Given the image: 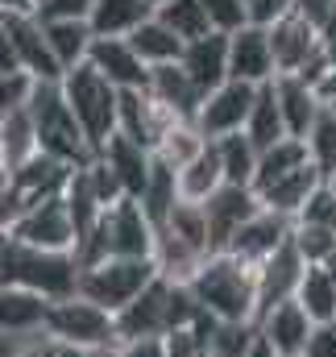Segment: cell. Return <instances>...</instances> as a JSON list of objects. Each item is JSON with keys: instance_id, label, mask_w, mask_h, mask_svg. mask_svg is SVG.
Wrapping results in <instances>:
<instances>
[{"instance_id": "1", "label": "cell", "mask_w": 336, "mask_h": 357, "mask_svg": "<svg viewBox=\"0 0 336 357\" xmlns=\"http://www.w3.org/2000/svg\"><path fill=\"white\" fill-rule=\"evenodd\" d=\"M191 295L216 324L257 328V270L233 254L204 258L199 274L191 278Z\"/></svg>"}, {"instance_id": "2", "label": "cell", "mask_w": 336, "mask_h": 357, "mask_svg": "<svg viewBox=\"0 0 336 357\" xmlns=\"http://www.w3.org/2000/svg\"><path fill=\"white\" fill-rule=\"evenodd\" d=\"M29 116L38 125V142H42V154L67 162V167H87L96 158L91 142H87L84 125L75 121L67 96H63V79H38L33 96H29Z\"/></svg>"}, {"instance_id": "3", "label": "cell", "mask_w": 336, "mask_h": 357, "mask_svg": "<svg viewBox=\"0 0 336 357\" xmlns=\"http://www.w3.org/2000/svg\"><path fill=\"white\" fill-rule=\"evenodd\" d=\"M154 245H158V225L146 216V208L137 199H121L116 208L104 212L100 229L91 233L84 250L75 254L79 270L100 262V258H154Z\"/></svg>"}, {"instance_id": "4", "label": "cell", "mask_w": 336, "mask_h": 357, "mask_svg": "<svg viewBox=\"0 0 336 357\" xmlns=\"http://www.w3.org/2000/svg\"><path fill=\"white\" fill-rule=\"evenodd\" d=\"M63 96H67V104H71L75 121L84 125L91 150L100 154V150L108 146V137L116 133L121 88H112V84H108L91 63H84V67H75V71H67V75H63Z\"/></svg>"}, {"instance_id": "5", "label": "cell", "mask_w": 336, "mask_h": 357, "mask_svg": "<svg viewBox=\"0 0 336 357\" xmlns=\"http://www.w3.org/2000/svg\"><path fill=\"white\" fill-rule=\"evenodd\" d=\"M154 278H158L154 258H116L112 254V258H100V262H91V266L79 270V291L75 295L100 303L112 316H121Z\"/></svg>"}, {"instance_id": "6", "label": "cell", "mask_w": 336, "mask_h": 357, "mask_svg": "<svg viewBox=\"0 0 336 357\" xmlns=\"http://www.w3.org/2000/svg\"><path fill=\"white\" fill-rule=\"evenodd\" d=\"M42 333H46L50 341H59V345H71V349H100V345L121 341L116 316L104 312L100 303L84 299V295L54 299L50 312H46V328H42Z\"/></svg>"}, {"instance_id": "7", "label": "cell", "mask_w": 336, "mask_h": 357, "mask_svg": "<svg viewBox=\"0 0 336 357\" xmlns=\"http://www.w3.org/2000/svg\"><path fill=\"white\" fill-rule=\"evenodd\" d=\"M8 233H13L21 245L46 250V254H75V250H79V233H75V220H71L63 195H50V199H42V204L21 208V216L13 220Z\"/></svg>"}, {"instance_id": "8", "label": "cell", "mask_w": 336, "mask_h": 357, "mask_svg": "<svg viewBox=\"0 0 336 357\" xmlns=\"http://www.w3.org/2000/svg\"><path fill=\"white\" fill-rule=\"evenodd\" d=\"M253 104H257V88H253V84H241V79H229V84H220L216 91L204 96L199 116H195V129H199L208 142L245 133Z\"/></svg>"}, {"instance_id": "9", "label": "cell", "mask_w": 336, "mask_h": 357, "mask_svg": "<svg viewBox=\"0 0 336 357\" xmlns=\"http://www.w3.org/2000/svg\"><path fill=\"white\" fill-rule=\"evenodd\" d=\"M229 79H241V84H253V88H266V84L278 79L270 29L245 25V29L229 33Z\"/></svg>"}, {"instance_id": "10", "label": "cell", "mask_w": 336, "mask_h": 357, "mask_svg": "<svg viewBox=\"0 0 336 357\" xmlns=\"http://www.w3.org/2000/svg\"><path fill=\"white\" fill-rule=\"evenodd\" d=\"M270 46H274L278 75H303L324 54V33L312 21H303L299 13H291L270 29Z\"/></svg>"}, {"instance_id": "11", "label": "cell", "mask_w": 336, "mask_h": 357, "mask_svg": "<svg viewBox=\"0 0 336 357\" xmlns=\"http://www.w3.org/2000/svg\"><path fill=\"white\" fill-rule=\"evenodd\" d=\"M291 229H295V220L291 216H282V212H270V208H261L253 220L241 225V233L229 241V250L224 254H233V258H241L245 266H266L287 241H291Z\"/></svg>"}, {"instance_id": "12", "label": "cell", "mask_w": 336, "mask_h": 357, "mask_svg": "<svg viewBox=\"0 0 336 357\" xmlns=\"http://www.w3.org/2000/svg\"><path fill=\"white\" fill-rule=\"evenodd\" d=\"M4 29L17 46V59H21V71L33 75V79H63V67L50 50V38H46V25L33 17V13H8L4 17Z\"/></svg>"}, {"instance_id": "13", "label": "cell", "mask_w": 336, "mask_h": 357, "mask_svg": "<svg viewBox=\"0 0 336 357\" xmlns=\"http://www.w3.org/2000/svg\"><path fill=\"white\" fill-rule=\"evenodd\" d=\"M170 125H178V116H170L146 88L121 91V112H116V133L121 137H129L146 150H158V142H162V133Z\"/></svg>"}, {"instance_id": "14", "label": "cell", "mask_w": 336, "mask_h": 357, "mask_svg": "<svg viewBox=\"0 0 336 357\" xmlns=\"http://www.w3.org/2000/svg\"><path fill=\"white\" fill-rule=\"evenodd\" d=\"M204 212H208V229H212V254H224L229 241L241 233V225L261 212V199H257L253 187H233V183H224V187L204 204Z\"/></svg>"}, {"instance_id": "15", "label": "cell", "mask_w": 336, "mask_h": 357, "mask_svg": "<svg viewBox=\"0 0 336 357\" xmlns=\"http://www.w3.org/2000/svg\"><path fill=\"white\" fill-rule=\"evenodd\" d=\"M257 333L270 341V349H274L278 357H303L307 354V345H312L316 320H312L295 299H287V303L270 307V312L257 320Z\"/></svg>"}, {"instance_id": "16", "label": "cell", "mask_w": 336, "mask_h": 357, "mask_svg": "<svg viewBox=\"0 0 336 357\" xmlns=\"http://www.w3.org/2000/svg\"><path fill=\"white\" fill-rule=\"evenodd\" d=\"M87 63H91L112 88H121V91L150 88V67H146L142 54L129 46V38H96Z\"/></svg>"}, {"instance_id": "17", "label": "cell", "mask_w": 336, "mask_h": 357, "mask_svg": "<svg viewBox=\"0 0 336 357\" xmlns=\"http://www.w3.org/2000/svg\"><path fill=\"white\" fill-rule=\"evenodd\" d=\"M303 274H307V262L299 258V250L287 241L266 266H257V320L270 312V307H278V303H287V299H295V291H299V282H303Z\"/></svg>"}, {"instance_id": "18", "label": "cell", "mask_w": 336, "mask_h": 357, "mask_svg": "<svg viewBox=\"0 0 336 357\" xmlns=\"http://www.w3.org/2000/svg\"><path fill=\"white\" fill-rule=\"evenodd\" d=\"M178 67L191 75V84L204 96L216 91L220 84H229V33H208V38L187 42Z\"/></svg>"}, {"instance_id": "19", "label": "cell", "mask_w": 336, "mask_h": 357, "mask_svg": "<svg viewBox=\"0 0 336 357\" xmlns=\"http://www.w3.org/2000/svg\"><path fill=\"white\" fill-rule=\"evenodd\" d=\"M96 158H104V162H108V171L116 175V183L125 187V195H129V199H142L146 183H150V175H154V150H146V146H137V142H129V137L112 133V137H108V146H104Z\"/></svg>"}, {"instance_id": "20", "label": "cell", "mask_w": 336, "mask_h": 357, "mask_svg": "<svg viewBox=\"0 0 336 357\" xmlns=\"http://www.w3.org/2000/svg\"><path fill=\"white\" fill-rule=\"evenodd\" d=\"M71 171H75V167H67V162H59V158H50V154H38V158H29L21 171L8 175V187H13V195L21 199V208H29V204L50 199V195H63Z\"/></svg>"}, {"instance_id": "21", "label": "cell", "mask_w": 336, "mask_h": 357, "mask_svg": "<svg viewBox=\"0 0 336 357\" xmlns=\"http://www.w3.org/2000/svg\"><path fill=\"white\" fill-rule=\"evenodd\" d=\"M46 312H50V299L25 287L0 282V337H38L46 328Z\"/></svg>"}, {"instance_id": "22", "label": "cell", "mask_w": 336, "mask_h": 357, "mask_svg": "<svg viewBox=\"0 0 336 357\" xmlns=\"http://www.w3.org/2000/svg\"><path fill=\"white\" fill-rule=\"evenodd\" d=\"M274 96H278V108H282L287 133H291V137H307L312 125H316L320 112H324V104H320L316 88H312L307 79H299V75H278V79H274Z\"/></svg>"}, {"instance_id": "23", "label": "cell", "mask_w": 336, "mask_h": 357, "mask_svg": "<svg viewBox=\"0 0 336 357\" xmlns=\"http://www.w3.org/2000/svg\"><path fill=\"white\" fill-rule=\"evenodd\" d=\"M146 91L167 108L170 116H178V121H195V116H199L204 91L191 84V75H187L178 63H170V67H154V71H150V88Z\"/></svg>"}, {"instance_id": "24", "label": "cell", "mask_w": 336, "mask_h": 357, "mask_svg": "<svg viewBox=\"0 0 336 357\" xmlns=\"http://www.w3.org/2000/svg\"><path fill=\"white\" fill-rule=\"evenodd\" d=\"M150 17H154V8L146 0H96L87 25L96 38H133Z\"/></svg>"}, {"instance_id": "25", "label": "cell", "mask_w": 336, "mask_h": 357, "mask_svg": "<svg viewBox=\"0 0 336 357\" xmlns=\"http://www.w3.org/2000/svg\"><path fill=\"white\" fill-rule=\"evenodd\" d=\"M204 258H212V254H199L195 245H187V241H183V237H174L170 229H158V245H154V266H158V278L178 282V287H191V278L199 274Z\"/></svg>"}, {"instance_id": "26", "label": "cell", "mask_w": 336, "mask_h": 357, "mask_svg": "<svg viewBox=\"0 0 336 357\" xmlns=\"http://www.w3.org/2000/svg\"><path fill=\"white\" fill-rule=\"evenodd\" d=\"M46 38H50V50H54L63 75L75 71V67H84L87 59H91V46H96V33H91L87 21H50L46 25Z\"/></svg>"}, {"instance_id": "27", "label": "cell", "mask_w": 336, "mask_h": 357, "mask_svg": "<svg viewBox=\"0 0 336 357\" xmlns=\"http://www.w3.org/2000/svg\"><path fill=\"white\" fill-rule=\"evenodd\" d=\"M220 187H224V167H220V154H216V142H212L199 158H191L178 171V195L187 204H208Z\"/></svg>"}, {"instance_id": "28", "label": "cell", "mask_w": 336, "mask_h": 357, "mask_svg": "<svg viewBox=\"0 0 336 357\" xmlns=\"http://www.w3.org/2000/svg\"><path fill=\"white\" fill-rule=\"evenodd\" d=\"M129 46L142 54V63L154 71V67H170V63H178L183 59V50H187V42L170 29V25H162L158 17H150L133 38H129Z\"/></svg>"}, {"instance_id": "29", "label": "cell", "mask_w": 336, "mask_h": 357, "mask_svg": "<svg viewBox=\"0 0 336 357\" xmlns=\"http://www.w3.org/2000/svg\"><path fill=\"white\" fill-rule=\"evenodd\" d=\"M0 154H4V171H21L29 158L42 154V142H38V125L29 116V108H21L17 116H8L0 125Z\"/></svg>"}, {"instance_id": "30", "label": "cell", "mask_w": 336, "mask_h": 357, "mask_svg": "<svg viewBox=\"0 0 336 357\" xmlns=\"http://www.w3.org/2000/svg\"><path fill=\"white\" fill-rule=\"evenodd\" d=\"M245 137H250L261 154H266L270 146H278L282 137H291V133H287V121H282V108H278V96H274V84L257 88V104H253V112H250Z\"/></svg>"}, {"instance_id": "31", "label": "cell", "mask_w": 336, "mask_h": 357, "mask_svg": "<svg viewBox=\"0 0 336 357\" xmlns=\"http://www.w3.org/2000/svg\"><path fill=\"white\" fill-rule=\"evenodd\" d=\"M307 162H312L307 142H303V137H282L278 146H270V150L261 154L257 175H253V191H261V187H270V183H278V178L295 175V171L307 167Z\"/></svg>"}, {"instance_id": "32", "label": "cell", "mask_w": 336, "mask_h": 357, "mask_svg": "<svg viewBox=\"0 0 336 357\" xmlns=\"http://www.w3.org/2000/svg\"><path fill=\"white\" fill-rule=\"evenodd\" d=\"M142 208H146V216L162 229L170 220V212L183 204V195H178V171H170L167 162H158L154 158V175L146 183V191H142V199H137Z\"/></svg>"}, {"instance_id": "33", "label": "cell", "mask_w": 336, "mask_h": 357, "mask_svg": "<svg viewBox=\"0 0 336 357\" xmlns=\"http://www.w3.org/2000/svg\"><path fill=\"white\" fill-rule=\"evenodd\" d=\"M208 146H212V142L195 129V121H178V125H170L167 133H162V142H158L154 158H158V162H167L170 171H183V167H187L191 158H199Z\"/></svg>"}, {"instance_id": "34", "label": "cell", "mask_w": 336, "mask_h": 357, "mask_svg": "<svg viewBox=\"0 0 336 357\" xmlns=\"http://www.w3.org/2000/svg\"><path fill=\"white\" fill-rule=\"evenodd\" d=\"M216 154H220V167H224V183H233V187H253L257 162H261V150L253 146L245 133L220 137V142H216Z\"/></svg>"}, {"instance_id": "35", "label": "cell", "mask_w": 336, "mask_h": 357, "mask_svg": "<svg viewBox=\"0 0 336 357\" xmlns=\"http://www.w3.org/2000/svg\"><path fill=\"white\" fill-rule=\"evenodd\" d=\"M295 303H299L316 324L336 320V282L328 278V270L324 266H307L303 282H299V291H295Z\"/></svg>"}, {"instance_id": "36", "label": "cell", "mask_w": 336, "mask_h": 357, "mask_svg": "<svg viewBox=\"0 0 336 357\" xmlns=\"http://www.w3.org/2000/svg\"><path fill=\"white\" fill-rule=\"evenodd\" d=\"M162 25H170L183 42H195V38H208V33H216L212 29V21H208V8H204V0H170L167 8H158L154 13Z\"/></svg>"}, {"instance_id": "37", "label": "cell", "mask_w": 336, "mask_h": 357, "mask_svg": "<svg viewBox=\"0 0 336 357\" xmlns=\"http://www.w3.org/2000/svg\"><path fill=\"white\" fill-rule=\"evenodd\" d=\"M307 142V154H312V167L320 171L324 183L336 178V108H324L320 121L312 125V133L303 137Z\"/></svg>"}, {"instance_id": "38", "label": "cell", "mask_w": 336, "mask_h": 357, "mask_svg": "<svg viewBox=\"0 0 336 357\" xmlns=\"http://www.w3.org/2000/svg\"><path fill=\"white\" fill-rule=\"evenodd\" d=\"M170 229L174 237H183L187 245H195L199 254H212V229H208V212H204V204H178L174 212H170V220L162 225Z\"/></svg>"}, {"instance_id": "39", "label": "cell", "mask_w": 336, "mask_h": 357, "mask_svg": "<svg viewBox=\"0 0 336 357\" xmlns=\"http://www.w3.org/2000/svg\"><path fill=\"white\" fill-rule=\"evenodd\" d=\"M291 245L299 250V258H303L307 266H324V262L336 254V233L333 229H320V225H303V220H295V229H291Z\"/></svg>"}, {"instance_id": "40", "label": "cell", "mask_w": 336, "mask_h": 357, "mask_svg": "<svg viewBox=\"0 0 336 357\" xmlns=\"http://www.w3.org/2000/svg\"><path fill=\"white\" fill-rule=\"evenodd\" d=\"M295 220H303V225H320V229H333L336 233V183H320Z\"/></svg>"}, {"instance_id": "41", "label": "cell", "mask_w": 336, "mask_h": 357, "mask_svg": "<svg viewBox=\"0 0 336 357\" xmlns=\"http://www.w3.org/2000/svg\"><path fill=\"white\" fill-rule=\"evenodd\" d=\"M204 8L216 33H237L250 25V0H204Z\"/></svg>"}, {"instance_id": "42", "label": "cell", "mask_w": 336, "mask_h": 357, "mask_svg": "<svg viewBox=\"0 0 336 357\" xmlns=\"http://www.w3.org/2000/svg\"><path fill=\"white\" fill-rule=\"evenodd\" d=\"M33 75H4L0 79V125L8 121V116H17L21 108H29V96H33Z\"/></svg>"}, {"instance_id": "43", "label": "cell", "mask_w": 336, "mask_h": 357, "mask_svg": "<svg viewBox=\"0 0 336 357\" xmlns=\"http://www.w3.org/2000/svg\"><path fill=\"white\" fill-rule=\"evenodd\" d=\"M91 8H96V0H42L38 8H33V17L38 21H91Z\"/></svg>"}, {"instance_id": "44", "label": "cell", "mask_w": 336, "mask_h": 357, "mask_svg": "<svg viewBox=\"0 0 336 357\" xmlns=\"http://www.w3.org/2000/svg\"><path fill=\"white\" fill-rule=\"evenodd\" d=\"M295 13V0H253L250 4V25H261V29H274L282 17Z\"/></svg>"}, {"instance_id": "45", "label": "cell", "mask_w": 336, "mask_h": 357, "mask_svg": "<svg viewBox=\"0 0 336 357\" xmlns=\"http://www.w3.org/2000/svg\"><path fill=\"white\" fill-rule=\"evenodd\" d=\"M333 8H336V0H295V13H299L303 21H312L320 33H324V25H328Z\"/></svg>"}, {"instance_id": "46", "label": "cell", "mask_w": 336, "mask_h": 357, "mask_svg": "<svg viewBox=\"0 0 336 357\" xmlns=\"http://www.w3.org/2000/svg\"><path fill=\"white\" fill-rule=\"evenodd\" d=\"M303 357H336V320H328V324H316L312 345H307V354H303Z\"/></svg>"}, {"instance_id": "47", "label": "cell", "mask_w": 336, "mask_h": 357, "mask_svg": "<svg viewBox=\"0 0 336 357\" xmlns=\"http://www.w3.org/2000/svg\"><path fill=\"white\" fill-rule=\"evenodd\" d=\"M8 357H59V341H50L46 333H38V337H21V345H17Z\"/></svg>"}, {"instance_id": "48", "label": "cell", "mask_w": 336, "mask_h": 357, "mask_svg": "<svg viewBox=\"0 0 336 357\" xmlns=\"http://www.w3.org/2000/svg\"><path fill=\"white\" fill-rule=\"evenodd\" d=\"M4 75H21V59H17V46H13L8 29L0 25V79Z\"/></svg>"}, {"instance_id": "49", "label": "cell", "mask_w": 336, "mask_h": 357, "mask_svg": "<svg viewBox=\"0 0 336 357\" xmlns=\"http://www.w3.org/2000/svg\"><path fill=\"white\" fill-rule=\"evenodd\" d=\"M129 357H167V337H146V341H125Z\"/></svg>"}, {"instance_id": "50", "label": "cell", "mask_w": 336, "mask_h": 357, "mask_svg": "<svg viewBox=\"0 0 336 357\" xmlns=\"http://www.w3.org/2000/svg\"><path fill=\"white\" fill-rule=\"evenodd\" d=\"M316 96H320V104H324V108H333V104H336V63L328 67V71H324V75H320V84H316Z\"/></svg>"}, {"instance_id": "51", "label": "cell", "mask_w": 336, "mask_h": 357, "mask_svg": "<svg viewBox=\"0 0 336 357\" xmlns=\"http://www.w3.org/2000/svg\"><path fill=\"white\" fill-rule=\"evenodd\" d=\"M241 357H278V354H274V349H270V341H266V337H261V333H253L250 349H245V354H241Z\"/></svg>"}, {"instance_id": "52", "label": "cell", "mask_w": 336, "mask_h": 357, "mask_svg": "<svg viewBox=\"0 0 336 357\" xmlns=\"http://www.w3.org/2000/svg\"><path fill=\"white\" fill-rule=\"evenodd\" d=\"M0 8H4V17L8 13H33V0H0Z\"/></svg>"}, {"instance_id": "53", "label": "cell", "mask_w": 336, "mask_h": 357, "mask_svg": "<svg viewBox=\"0 0 336 357\" xmlns=\"http://www.w3.org/2000/svg\"><path fill=\"white\" fill-rule=\"evenodd\" d=\"M59 357H87V349H71V345H59Z\"/></svg>"}, {"instance_id": "54", "label": "cell", "mask_w": 336, "mask_h": 357, "mask_svg": "<svg viewBox=\"0 0 336 357\" xmlns=\"http://www.w3.org/2000/svg\"><path fill=\"white\" fill-rule=\"evenodd\" d=\"M8 195V171H0V199Z\"/></svg>"}, {"instance_id": "55", "label": "cell", "mask_w": 336, "mask_h": 357, "mask_svg": "<svg viewBox=\"0 0 336 357\" xmlns=\"http://www.w3.org/2000/svg\"><path fill=\"white\" fill-rule=\"evenodd\" d=\"M324 270H328V278H333V282H336V254H333V258H328V262H324Z\"/></svg>"}, {"instance_id": "56", "label": "cell", "mask_w": 336, "mask_h": 357, "mask_svg": "<svg viewBox=\"0 0 336 357\" xmlns=\"http://www.w3.org/2000/svg\"><path fill=\"white\" fill-rule=\"evenodd\" d=\"M146 4H150V8H154V13H158V8H167L170 0H146Z\"/></svg>"}, {"instance_id": "57", "label": "cell", "mask_w": 336, "mask_h": 357, "mask_svg": "<svg viewBox=\"0 0 336 357\" xmlns=\"http://www.w3.org/2000/svg\"><path fill=\"white\" fill-rule=\"evenodd\" d=\"M0 171H4V154H0Z\"/></svg>"}, {"instance_id": "58", "label": "cell", "mask_w": 336, "mask_h": 357, "mask_svg": "<svg viewBox=\"0 0 336 357\" xmlns=\"http://www.w3.org/2000/svg\"><path fill=\"white\" fill-rule=\"evenodd\" d=\"M0 25H4V8H0Z\"/></svg>"}, {"instance_id": "59", "label": "cell", "mask_w": 336, "mask_h": 357, "mask_svg": "<svg viewBox=\"0 0 336 357\" xmlns=\"http://www.w3.org/2000/svg\"><path fill=\"white\" fill-rule=\"evenodd\" d=\"M38 4H42V0H33V8H38Z\"/></svg>"}, {"instance_id": "60", "label": "cell", "mask_w": 336, "mask_h": 357, "mask_svg": "<svg viewBox=\"0 0 336 357\" xmlns=\"http://www.w3.org/2000/svg\"><path fill=\"white\" fill-rule=\"evenodd\" d=\"M250 4H253V0H250Z\"/></svg>"}, {"instance_id": "61", "label": "cell", "mask_w": 336, "mask_h": 357, "mask_svg": "<svg viewBox=\"0 0 336 357\" xmlns=\"http://www.w3.org/2000/svg\"><path fill=\"white\" fill-rule=\"evenodd\" d=\"M333 108H336V104H333Z\"/></svg>"}]
</instances>
